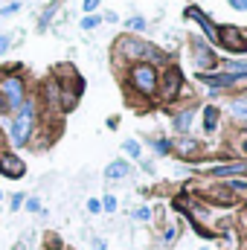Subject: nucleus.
<instances>
[{
	"instance_id": "26",
	"label": "nucleus",
	"mask_w": 247,
	"mask_h": 250,
	"mask_svg": "<svg viewBox=\"0 0 247 250\" xmlns=\"http://www.w3.org/2000/svg\"><path fill=\"white\" fill-rule=\"evenodd\" d=\"M87 209H90V212H99V209H102V204H99V201H87Z\"/></svg>"
},
{
	"instance_id": "29",
	"label": "nucleus",
	"mask_w": 247,
	"mask_h": 250,
	"mask_svg": "<svg viewBox=\"0 0 247 250\" xmlns=\"http://www.w3.org/2000/svg\"><path fill=\"white\" fill-rule=\"evenodd\" d=\"M0 143H3V134H0Z\"/></svg>"
},
{
	"instance_id": "6",
	"label": "nucleus",
	"mask_w": 247,
	"mask_h": 250,
	"mask_svg": "<svg viewBox=\"0 0 247 250\" xmlns=\"http://www.w3.org/2000/svg\"><path fill=\"white\" fill-rule=\"evenodd\" d=\"M181 84H184L181 70H178V67L166 70V76H163V99H175V96H178V90H181Z\"/></svg>"
},
{
	"instance_id": "25",
	"label": "nucleus",
	"mask_w": 247,
	"mask_h": 250,
	"mask_svg": "<svg viewBox=\"0 0 247 250\" xmlns=\"http://www.w3.org/2000/svg\"><path fill=\"white\" fill-rule=\"evenodd\" d=\"M102 207H105V209H108V212H111V209H114V207H117V201H114V198H111V195H108V198H105V204H102Z\"/></svg>"
},
{
	"instance_id": "1",
	"label": "nucleus",
	"mask_w": 247,
	"mask_h": 250,
	"mask_svg": "<svg viewBox=\"0 0 247 250\" xmlns=\"http://www.w3.org/2000/svg\"><path fill=\"white\" fill-rule=\"evenodd\" d=\"M32 120H35V105H32V102H23V105H21V114H18L15 123H12V146H23V143L29 140Z\"/></svg>"
},
{
	"instance_id": "31",
	"label": "nucleus",
	"mask_w": 247,
	"mask_h": 250,
	"mask_svg": "<svg viewBox=\"0 0 247 250\" xmlns=\"http://www.w3.org/2000/svg\"><path fill=\"white\" fill-rule=\"evenodd\" d=\"M201 250H206V248H201Z\"/></svg>"
},
{
	"instance_id": "9",
	"label": "nucleus",
	"mask_w": 247,
	"mask_h": 250,
	"mask_svg": "<svg viewBox=\"0 0 247 250\" xmlns=\"http://www.w3.org/2000/svg\"><path fill=\"white\" fill-rule=\"evenodd\" d=\"M195 53H198V56H195V62H198V67H212V62H215V59H212L209 47L198 44V47H195Z\"/></svg>"
},
{
	"instance_id": "2",
	"label": "nucleus",
	"mask_w": 247,
	"mask_h": 250,
	"mask_svg": "<svg viewBox=\"0 0 247 250\" xmlns=\"http://www.w3.org/2000/svg\"><path fill=\"white\" fill-rule=\"evenodd\" d=\"M131 82H134V87H137L140 93H154V87H157V73H154L151 64H137V67L131 70Z\"/></svg>"
},
{
	"instance_id": "27",
	"label": "nucleus",
	"mask_w": 247,
	"mask_h": 250,
	"mask_svg": "<svg viewBox=\"0 0 247 250\" xmlns=\"http://www.w3.org/2000/svg\"><path fill=\"white\" fill-rule=\"evenodd\" d=\"M99 6V0H84V12H93Z\"/></svg>"
},
{
	"instance_id": "7",
	"label": "nucleus",
	"mask_w": 247,
	"mask_h": 250,
	"mask_svg": "<svg viewBox=\"0 0 247 250\" xmlns=\"http://www.w3.org/2000/svg\"><path fill=\"white\" fill-rule=\"evenodd\" d=\"M0 172L6 178H21L23 175V163L15 154H0Z\"/></svg>"
},
{
	"instance_id": "30",
	"label": "nucleus",
	"mask_w": 247,
	"mask_h": 250,
	"mask_svg": "<svg viewBox=\"0 0 247 250\" xmlns=\"http://www.w3.org/2000/svg\"><path fill=\"white\" fill-rule=\"evenodd\" d=\"M245 151H247V143H245Z\"/></svg>"
},
{
	"instance_id": "15",
	"label": "nucleus",
	"mask_w": 247,
	"mask_h": 250,
	"mask_svg": "<svg viewBox=\"0 0 247 250\" xmlns=\"http://www.w3.org/2000/svg\"><path fill=\"white\" fill-rule=\"evenodd\" d=\"M18 9H21V3H18V0H12L9 6H3V9H0V15L6 18V15H12V12H18Z\"/></svg>"
},
{
	"instance_id": "28",
	"label": "nucleus",
	"mask_w": 247,
	"mask_h": 250,
	"mask_svg": "<svg viewBox=\"0 0 247 250\" xmlns=\"http://www.w3.org/2000/svg\"><path fill=\"white\" fill-rule=\"evenodd\" d=\"M21 204H23V198H21V195H15V198H12V209H18Z\"/></svg>"
},
{
	"instance_id": "10",
	"label": "nucleus",
	"mask_w": 247,
	"mask_h": 250,
	"mask_svg": "<svg viewBox=\"0 0 247 250\" xmlns=\"http://www.w3.org/2000/svg\"><path fill=\"white\" fill-rule=\"evenodd\" d=\"M239 172H247L245 163H233V166H215V169H212V175H221V178H224V175H239Z\"/></svg>"
},
{
	"instance_id": "13",
	"label": "nucleus",
	"mask_w": 247,
	"mask_h": 250,
	"mask_svg": "<svg viewBox=\"0 0 247 250\" xmlns=\"http://www.w3.org/2000/svg\"><path fill=\"white\" fill-rule=\"evenodd\" d=\"M189 125H192V111H184V114H178V120H175V128H178V131H189Z\"/></svg>"
},
{
	"instance_id": "20",
	"label": "nucleus",
	"mask_w": 247,
	"mask_h": 250,
	"mask_svg": "<svg viewBox=\"0 0 247 250\" xmlns=\"http://www.w3.org/2000/svg\"><path fill=\"white\" fill-rule=\"evenodd\" d=\"M227 3H230L233 9H239V12H245L247 9V0H227Z\"/></svg>"
},
{
	"instance_id": "19",
	"label": "nucleus",
	"mask_w": 247,
	"mask_h": 250,
	"mask_svg": "<svg viewBox=\"0 0 247 250\" xmlns=\"http://www.w3.org/2000/svg\"><path fill=\"white\" fill-rule=\"evenodd\" d=\"M26 209H29V212H38V209H41V201H38V198H29V201H26Z\"/></svg>"
},
{
	"instance_id": "11",
	"label": "nucleus",
	"mask_w": 247,
	"mask_h": 250,
	"mask_svg": "<svg viewBox=\"0 0 247 250\" xmlns=\"http://www.w3.org/2000/svg\"><path fill=\"white\" fill-rule=\"evenodd\" d=\"M215 125H218V111L215 108H206L204 111V128L206 131H215Z\"/></svg>"
},
{
	"instance_id": "23",
	"label": "nucleus",
	"mask_w": 247,
	"mask_h": 250,
	"mask_svg": "<svg viewBox=\"0 0 247 250\" xmlns=\"http://www.w3.org/2000/svg\"><path fill=\"white\" fill-rule=\"evenodd\" d=\"M154 146H157V151H160V154H166V151H169V143H166V140H157Z\"/></svg>"
},
{
	"instance_id": "17",
	"label": "nucleus",
	"mask_w": 247,
	"mask_h": 250,
	"mask_svg": "<svg viewBox=\"0 0 247 250\" xmlns=\"http://www.w3.org/2000/svg\"><path fill=\"white\" fill-rule=\"evenodd\" d=\"M128 26H131V29H140V32H143V29H145V21H143V18H131V21H128Z\"/></svg>"
},
{
	"instance_id": "18",
	"label": "nucleus",
	"mask_w": 247,
	"mask_h": 250,
	"mask_svg": "<svg viewBox=\"0 0 247 250\" xmlns=\"http://www.w3.org/2000/svg\"><path fill=\"white\" fill-rule=\"evenodd\" d=\"M134 215H137L140 221H148V218H151V209H148V207H140V209H137Z\"/></svg>"
},
{
	"instance_id": "8",
	"label": "nucleus",
	"mask_w": 247,
	"mask_h": 250,
	"mask_svg": "<svg viewBox=\"0 0 247 250\" xmlns=\"http://www.w3.org/2000/svg\"><path fill=\"white\" fill-rule=\"evenodd\" d=\"M128 172H131V166H128L125 160H114V163L105 169V178H108V181H117V178H125Z\"/></svg>"
},
{
	"instance_id": "21",
	"label": "nucleus",
	"mask_w": 247,
	"mask_h": 250,
	"mask_svg": "<svg viewBox=\"0 0 247 250\" xmlns=\"http://www.w3.org/2000/svg\"><path fill=\"white\" fill-rule=\"evenodd\" d=\"M96 23H99V18H84V21H82V26H84V29H93Z\"/></svg>"
},
{
	"instance_id": "14",
	"label": "nucleus",
	"mask_w": 247,
	"mask_h": 250,
	"mask_svg": "<svg viewBox=\"0 0 247 250\" xmlns=\"http://www.w3.org/2000/svg\"><path fill=\"white\" fill-rule=\"evenodd\" d=\"M123 148L128 151V154H131V157H140V146H137L134 140H125V146H123Z\"/></svg>"
},
{
	"instance_id": "5",
	"label": "nucleus",
	"mask_w": 247,
	"mask_h": 250,
	"mask_svg": "<svg viewBox=\"0 0 247 250\" xmlns=\"http://www.w3.org/2000/svg\"><path fill=\"white\" fill-rule=\"evenodd\" d=\"M218 38L224 41V47H227V50H236V53H247V38H242V32H239V29L227 26V29H221V32H218Z\"/></svg>"
},
{
	"instance_id": "22",
	"label": "nucleus",
	"mask_w": 247,
	"mask_h": 250,
	"mask_svg": "<svg viewBox=\"0 0 247 250\" xmlns=\"http://www.w3.org/2000/svg\"><path fill=\"white\" fill-rule=\"evenodd\" d=\"M9 44H12V38H9V35H0V53H6Z\"/></svg>"
},
{
	"instance_id": "3",
	"label": "nucleus",
	"mask_w": 247,
	"mask_h": 250,
	"mask_svg": "<svg viewBox=\"0 0 247 250\" xmlns=\"http://www.w3.org/2000/svg\"><path fill=\"white\" fill-rule=\"evenodd\" d=\"M3 99H6V105L9 108H18V105H23V82L21 79H6L3 82Z\"/></svg>"
},
{
	"instance_id": "16",
	"label": "nucleus",
	"mask_w": 247,
	"mask_h": 250,
	"mask_svg": "<svg viewBox=\"0 0 247 250\" xmlns=\"http://www.w3.org/2000/svg\"><path fill=\"white\" fill-rule=\"evenodd\" d=\"M227 67H230L233 73H247V62H230Z\"/></svg>"
},
{
	"instance_id": "4",
	"label": "nucleus",
	"mask_w": 247,
	"mask_h": 250,
	"mask_svg": "<svg viewBox=\"0 0 247 250\" xmlns=\"http://www.w3.org/2000/svg\"><path fill=\"white\" fill-rule=\"evenodd\" d=\"M123 53L131 56V59H143V56H151V59H160V53L151 47V44H143V41H134V38H125L123 44Z\"/></svg>"
},
{
	"instance_id": "12",
	"label": "nucleus",
	"mask_w": 247,
	"mask_h": 250,
	"mask_svg": "<svg viewBox=\"0 0 247 250\" xmlns=\"http://www.w3.org/2000/svg\"><path fill=\"white\" fill-rule=\"evenodd\" d=\"M230 111H233V117H239V120H247V99H236V102L230 105Z\"/></svg>"
},
{
	"instance_id": "24",
	"label": "nucleus",
	"mask_w": 247,
	"mask_h": 250,
	"mask_svg": "<svg viewBox=\"0 0 247 250\" xmlns=\"http://www.w3.org/2000/svg\"><path fill=\"white\" fill-rule=\"evenodd\" d=\"M181 151H195V143H192V140H184V143H181Z\"/></svg>"
}]
</instances>
